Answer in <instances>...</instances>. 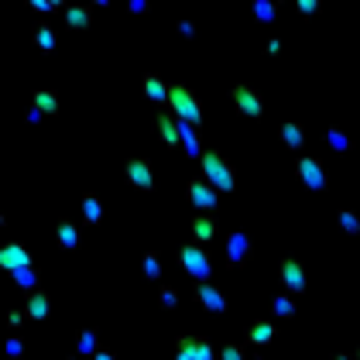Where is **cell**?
Returning a JSON list of instances; mask_svg holds the SVG:
<instances>
[{"label": "cell", "instance_id": "cell-10", "mask_svg": "<svg viewBox=\"0 0 360 360\" xmlns=\"http://www.w3.org/2000/svg\"><path fill=\"white\" fill-rule=\"evenodd\" d=\"M186 199H189V206H193L195 213H217V206H220V193L210 189L199 175L186 182Z\"/></svg>", "mask_w": 360, "mask_h": 360}, {"label": "cell", "instance_id": "cell-25", "mask_svg": "<svg viewBox=\"0 0 360 360\" xmlns=\"http://www.w3.org/2000/svg\"><path fill=\"white\" fill-rule=\"evenodd\" d=\"M79 213H83L86 226H100L103 223V199L96 193H83L79 195Z\"/></svg>", "mask_w": 360, "mask_h": 360}, {"label": "cell", "instance_id": "cell-14", "mask_svg": "<svg viewBox=\"0 0 360 360\" xmlns=\"http://www.w3.org/2000/svg\"><path fill=\"white\" fill-rule=\"evenodd\" d=\"M275 340H278V323H271V319H254L248 333H244V347L248 350H264Z\"/></svg>", "mask_w": 360, "mask_h": 360}, {"label": "cell", "instance_id": "cell-29", "mask_svg": "<svg viewBox=\"0 0 360 360\" xmlns=\"http://www.w3.org/2000/svg\"><path fill=\"white\" fill-rule=\"evenodd\" d=\"M278 11H281V0H254L250 4V14H254L257 25H271L278 18Z\"/></svg>", "mask_w": 360, "mask_h": 360}, {"label": "cell", "instance_id": "cell-37", "mask_svg": "<svg viewBox=\"0 0 360 360\" xmlns=\"http://www.w3.org/2000/svg\"><path fill=\"white\" fill-rule=\"evenodd\" d=\"M295 11H299V14H319L323 4H319V0H295Z\"/></svg>", "mask_w": 360, "mask_h": 360}, {"label": "cell", "instance_id": "cell-46", "mask_svg": "<svg viewBox=\"0 0 360 360\" xmlns=\"http://www.w3.org/2000/svg\"><path fill=\"white\" fill-rule=\"evenodd\" d=\"M254 360H268V357H261V354H257V357H254Z\"/></svg>", "mask_w": 360, "mask_h": 360}, {"label": "cell", "instance_id": "cell-42", "mask_svg": "<svg viewBox=\"0 0 360 360\" xmlns=\"http://www.w3.org/2000/svg\"><path fill=\"white\" fill-rule=\"evenodd\" d=\"M89 360H120V357H117L113 350H107V347H100V350H96V354H93Z\"/></svg>", "mask_w": 360, "mask_h": 360}, {"label": "cell", "instance_id": "cell-44", "mask_svg": "<svg viewBox=\"0 0 360 360\" xmlns=\"http://www.w3.org/2000/svg\"><path fill=\"white\" fill-rule=\"evenodd\" d=\"M0 226H7V213H4V206H0Z\"/></svg>", "mask_w": 360, "mask_h": 360}, {"label": "cell", "instance_id": "cell-17", "mask_svg": "<svg viewBox=\"0 0 360 360\" xmlns=\"http://www.w3.org/2000/svg\"><path fill=\"white\" fill-rule=\"evenodd\" d=\"M31 45L41 52V56H52L58 49V31L52 21H45V18H34L31 21Z\"/></svg>", "mask_w": 360, "mask_h": 360}, {"label": "cell", "instance_id": "cell-30", "mask_svg": "<svg viewBox=\"0 0 360 360\" xmlns=\"http://www.w3.org/2000/svg\"><path fill=\"white\" fill-rule=\"evenodd\" d=\"M323 134H326V144H330V151H336V155H343V151H350V148H354L350 134H347V131H343L340 124H330V127H326Z\"/></svg>", "mask_w": 360, "mask_h": 360}, {"label": "cell", "instance_id": "cell-11", "mask_svg": "<svg viewBox=\"0 0 360 360\" xmlns=\"http://www.w3.org/2000/svg\"><path fill=\"white\" fill-rule=\"evenodd\" d=\"M124 175H127L131 189H138V193H155V189H158L155 168H151V162H148V158H127Z\"/></svg>", "mask_w": 360, "mask_h": 360}, {"label": "cell", "instance_id": "cell-38", "mask_svg": "<svg viewBox=\"0 0 360 360\" xmlns=\"http://www.w3.org/2000/svg\"><path fill=\"white\" fill-rule=\"evenodd\" d=\"M195 21H175V34L179 38H195Z\"/></svg>", "mask_w": 360, "mask_h": 360}, {"label": "cell", "instance_id": "cell-35", "mask_svg": "<svg viewBox=\"0 0 360 360\" xmlns=\"http://www.w3.org/2000/svg\"><path fill=\"white\" fill-rule=\"evenodd\" d=\"M217 360H250L248 357V347L244 343H226L217 350Z\"/></svg>", "mask_w": 360, "mask_h": 360}, {"label": "cell", "instance_id": "cell-12", "mask_svg": "<svg viewBox=\"0 0 360 360\" xmlns=\"http://www.w3.org/2000/svg\"><path fill=\"white\" fill-rule=\"evenodd\" d=\"M28 264H34L31 248H25L21 240H0V271L4 275H11L18 268H28Z\"/></svg>", "mask_w": 360, "mask_h": 360}, {"label": "cell", "instance_id": "cell-4", "mask_svg": "<svg viewBox=\"0 0 360 360\" xmlns=\"http://www.w3.org/2000/svg\"><path fill=\"white\" fill-rule=\"evenodd\" d=\"M295 175L309 193H330V172L326 162L316 158V155H299L295 158Z\"/></svg>", "mask_w": 360, "mask_h": 360}, {"label": "cell", "instance_id": "cell-1", "mask_svg": "<svg viewBox=\"0 0 360 360\" xmlns=\"http://www.w3.org/2000/svg\"><path fill=\"white\" fill-rule=\"evenodd\" d=\"M195 165H199V179H202L210 189H217L220 195L237 193V168H233V162H230L223 151L202 148V155L195 158Z\"/></svg>", "mask_w": 360, "mask_h": 360}, {"label": "cell", "instance_id": "cell-19", "mask_svg": "<svg viewBox=\"0 0 360 360\" xmlns=\"http://www.w3.org/2000/svg\"><path fill=\"white\" fill-rule=\"evenodd\" d=\"M28 107H34L41 117H58V110H62V93L52 89V86H38V89H31Z\"/></svg>", "mask_w": 360, "mask_h": 360}, {"label": "cell", "instance_id": "cell-32", "mask_svg": "<svg viewBox=\"0 0 360 360\" xmlns=\"http://www.w3.org/2000/svg\"><path fill=\"white\" fill-rule=\"evenodd\" d=\"M25 354H28L25 336H21V333H7V340H4V357L7 360H21Z\"/></svg>", "mask_w": 360, "mask_h": 360}, {"label": "cell", "instance_id": "cell-9", "mask_svg": "<svg viewBox=\"0 0 360 360\" xmlns=\"http://www.w3.org/2000/svg\"><path fill=\"white\" fill-rule=\"evenodd\" d=\"M193 302L199 305L202 312H210V316H223V312L230 309V299H226V292H223L220 285H213V281L193 285Z\"/></svg>", "mask_w": 360, "mask_h": 360}, {"label": "cell", "instance_id": "cell-15", "mask_svg": "<svg viewBox=\"0 0 360 360\" xmlns=\"http://www.w3.org/2000/svg\"><path fill=\"white\" fill-rule=\"evenodd\" d=\"M278 144L288 148V151H295V155H302L305 144H309V131H305L302 120H285V124H278Z\"/></svg>", "mask_w": 360, "mask_h": 360}, {"label": "cell", "instance_id": "cell-45", "mask_svg": "<svg viewBox=\"0 0 360 360\" xmlns=\"http://www.w3.org/2000/svg\"><path fill=\"white\" fill-rule=\"evenodd\" d=\"M65 360H83V357H76V354H69V357H65Z\"/></svg>", "mask_w": 360, "mask_h": 360}, {"label": "cell", "instance_id": "cell-47", "mask_svg": "<svg viewBox=\"0 0 360 360\" xmlns=\"http://www.w3.org/2000/svg\"><path fill=\"white\" fill-rule=\"evenodd\" d=\"M0 360H4V357H0Z\"/></svg>", "mask_w": 360, "mask_h": 360}, {"label": "cell", "instance_id": "cell-6", "mask_svg": "<svg viewBox=\"0 0 360 360\" xmlns=\"http://www.w3.org/2000/svg\"><path fill=\"white\" fill-rule=\"evenodd\" d=\"M254 257V240H250L248 230H230L226 240H223V264L230 271H240L248 268V261Z\"/></svg>", "mask_w": 360, "mask_h": 360}, {"label": "cell", "instance_id": "cell-34", "mask_svg": "<svg viewBox=\"0 0 360 360\" xmlns=\"http://www.w3.org/2000/svg\"><path fill=\"white\" fill-rule=\"evenodd\" d=\"M158 309H162V312H175V309H179V288L162 285V288H158Z\"/></svg>", "mask_w": 360, "mask_h": 360}, {"label": "cell", "instance_id": "cell-24", "mask_svg": "<svg viewBox=\"0 0 360 360\" xmlns=\"http://www.w3.org/2000/svg\"><path fill=\"white\" fill-rule=\"evenodd\" d=\"M179 151L195 162V158L202 155V131H199V127H189V124H179Z\"/></svg>", "mask_w": 360, "mask_h": 360}, {"label": "cell", "instance_id": "cell-13", "mask_svg": "<svg viewBox=\"0 0 360 360\" xmlns=\"http://www.w3.org/2000/svg\"><path fill=\"white\" fill-rule=\"evenodd\" d=\"M217 237H220V217L217 213H195L193 223H189V240L199 248H210Z\"/></svg>", "mask_w": 360, "mask_h": 360}, {"label": "cell", "instance_id": "cell-18", "mask_svg": "<svg viewBox=\"0 0 360 360\" xmlns=\"http://www.w3.org/2000/svg\"><path fill=\"white\" fill-rule=\"evenodd\" d=\"M141 96H144L148 103H155L158 110H165V103H168V79H165V76H158V72H144V76H141Z\"/></svg>", "mask_w": 360, "mask_h": 360}, {"label": "cell", "instance_id": "cell-27", "mask_svg": "<svg viewBox=\"0 0 360 360\" xmlns=\"http://www.w3.org/2000/svg\"><path fill=\"white\" fill-rule=\"evenodd\" d=\"M7 278L14 281V288H18L21 295H28V292H34V288H41V275H38V268H34V264L18 268V271H11Z\"/></svg>", "mask_w": 360, "mask_h": 360}, {"label": "cell", "instance_id": "cell-2", "mask_svg": "<svg viewBox=\"0 0 360 360\" xmlns=\"http://www.w3.org/2000/svg\"><path fill=\"white\" fill-rule=\"evenodd\" d=\"M165 110L179 120V124H189V127H199L202 131V120H206V110H202V100L193 86L186 83H168V103Z\"/></svg>", "mask_w": 360, "mask_h": 360}, {"label": "cell", "instance_id": "cell-8", "mask_svg": "<svg viewBox=\"0 0 360 360\" xmlns=\"http://www.w3.org/2000/svg\"><path fill=\"white\" fill-rule=\"evenodd\" d=\"M175 360H217V347L210 343V336L182 333L175 336Z\"/></svg>", "mask_w": 360, "mask_h": 360}, {"label": "cell", "instance_id": "cell-41", "mask_svg": "<svg viewBox=\"0 0 360 360\" xmlns=\"http://www.w3.org/2000/svg\"><path fill=\"white\" fill-rule=\"evenodd\" d=\"M25 120H28L31 127H38V124H41L45 117H41V113H38V110H34V107H28V110H25Z\"/></svg>", "mask_w": 360, "mask_h": 360}, {"label": "cell", "instance_id": "cell-22", "mask_svg": "<svg viewBox=\"0 0 360 360\" xmlns=\"http://www.w3.org/2000/svg\"><path fill=\"white\" fill-rule=\"evenodd\" d=\"M56 244H58V250H79V244H83L79 223L69 220V217H62V220L56 223Z\"/></svg>", "mask_w": 360, "mask_h": 360}, {"label": "cell", "instance_id": "cell-16", "mask_svg": "<svg viewBox=\"0 0 360 360\" xmlns=\"http://www.w3.org/2000/svg\"><path fill=\"white\" fill-rule=\"evenodd\" d=\"M21 312H25V319H28V323H45V319L52 316V295H49L45 288H34V292L25 295Z\"/></svg>", "mask_w": 360, "mask_h": 360}, {"label": "cell", "instance_id": "cell-26", "mask_svg": "<svg viewBox=\"0 0 360 360\" xmlns=\"http://www.w3.org/2000/svg\"><path fill=\"white\" fill-rule=\"evenodd\" d=\"M103 343H100V333H96V326H83V330L76 333V357H83V360H89L96 350H100Z\"/></svg>", "mask_w": 360, "mask_h": 360}, {"label": "cell", "instance_id": "cell-33", "mask_svg": "<svg viewBox=\"0 0 360 360\" xmlns=\"http://www.w3.org/2000/svg\"><path fill=\"white\" fill-rule=\"evenodd\" d=\"M62 7H65V0H28V11H34L45 21H49V14H62Z\"/></svg>", "mask_w": 360, "mask_h": 360}, {"label": "cell", "instance_id": "cell-36", "mask_svg": "<svg viewBox=\"0 0 360 360\" xmlns=\"http://www.w3.org/2000/svg\"><path fill=\"white\" fill-rule=\"evenodd\" d=\"M4 323H7V330L11 333H21L28 319H25V312H21V309H7V312H4Z\"/></svg>", "mask_w": 360, "mask_h": 360}, {"label": "cell", "instance_id": "cell-28", "mask_svg": "<svg viewBox=\"0 0 360 360\" xmlns=\"http://www.w3.org/2000/svg\"><path fill=\"white\" fill-rule=\"evenodd\" d=\"M141 275L148 278V281H162V275H165L162 250H144V254H141Z\"/></svg>", "mask_w": 360, "mask_h": 360}, {"label": "cell", "instance_id": "cell-43", "mask_svg": "<svg viewBox=\"0 0 360 360\" xmlns=\"http://www.w3.org/2000/svg\"><path fill=\"white\" fill-rule=\"evenodd\" d=\"M333 360H360V350H340L333 354Z\"/></svg>", "mask_w": 360, "mask_h": 360}, {"label": "cell", "instance_id": "cell-21", "mask_svg": "<svg viewBox=\"0 0 360 360\" xmlns=\"http://www.w3.org/2000/svg\"><path fill=\"white\" fill-rule=\"evenodd\" d=\"M295 316H299V302H295L292 295H285V292L271 295V302H268V319H271V323H288V319H295Z\"/></svg>", "mask_w": 360, "mask_h": 360}, {"label": "cell", "instance_id": "cell-20", "mask_svg": "<svg viewBox=\"0 0 360 360\" xmlns=\"http://www.w3.org/2000/svg\"><path fill=\"white\" fill-rule=\"evenodd\" d=\"M93 4H65L62 7V21L69 31H89L93 28Z\"/></svg>", "mask_w": 360, "mask_h": 360}, {"label": "cell", "instance_id": "cell-31", "mask_svg": "<svg viewBox=\"0 0 360 360\" xmlns=\"http://www.w3.org/2000/svg\"><path fill=\"white\" fill-rule=\"evenodd\" d=\"M336 226H340L343 233H350V237H360V213L350 210V206H340V210H336Z\"/></svg>", "mask_w": 360, "mask_h": 360}, {"label": "cell", "instance_id": "cell-3", "mask_svg": "<svg viewBox=\"0 0 360 360\" xmlns=\"http://www.w3.org/2000/svg\"><path fill=\"white\" fill-rule=\"evenodd\" d=\"M175 261H179V268L186 275L193 278V285L213 281V254H210V248H199L193 240H186V244H179V250H175Z\"/></svg>", "mask_w": 360, "mask_h": 360}, {"label": "cell", "instance_id": "cell-39", "mask_svg": "<svg viewBox=\"0 0 360 360\" xmlns=\"http://www.w3.org/2000/svg\"><path fill=\"white\" fill-rule=\"evenodd\" d=\"M264 56H268V58H278V56H281V38H278V34H271V38L264 41Z\"/></svg>", "mask_w": 360, "mask_h": 360}, {"label": "cell", "instance_id": "cell-5", "mask_svg": "<svg viewBox=\"0 0 360 360\" xmlns=\"http://www.w3.org/2000/svg\"><path fill=\"white\" fill-rule=\"evenodd\" d=\"M230 103H233V110L240 113L244 120H261L264 117V96H261V89H254L250 83H233L230 86Z\"/></svg>", "mask_w": 360, "mask_h": 360}, {"label": "cell", "instance_id": "cell-23", "mask_svg": "<svg viewBox=\"0 0 360 360\" xmlns=\"http://www.w3.org/2000/svg\"><path fill=\"white\" fill-rule=\"evenodd\" d=\"M155 131H158V141L165 144L168 151H179V120L168 110H158L155 117Z\"/></svg>", "mask_w": 360, "mask_h": 360}, {"label": "cell", "instance_id": "cell-40", "mask_svg": "<svg viewBox=\"0 0 360 360\" xmlns=\"http://www.w3.org/2000/svg\"><path fill=\"white\" fill-rule=\"evenodd\" d=\"M127 11H131V14H148L151 4H148V0H127Z\"/></svg>", "mask_w": 360, "mask_h": 360}, {"label": "cell", "instance_id": "cell-7", "mask_svg": "<svg viewBox=\"0 0 360 360\" xmlns=\"http://www.w3.org/2000/svg\"><path fill=\"white\" fill-rule=\"evenodd\" d=\"M278 285H281V292L285 295H302L305 288H309V275H305V264L299 257H281L278 261Z\"/></svg>", "mask_w": 360, "mask_h": 360}]
</instances>
